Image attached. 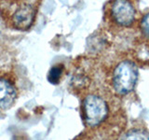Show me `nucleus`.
I'll return each instance as SVG.
<instances>
[{
    "instance_id": "f257e3e1",
    "label": "nucleus",
    "mask_w": 149,
    "mask_h": 140,
    "mask_svg": "<svg viewBox=\"0 0 149 140\" xmlns=\"http://www.w3.org/2000/svg\"><path fill=\"white\" fill-rule=\"evenodd\" d=\"M1 6L3 17L7 22L18 30H27L32 26L36 15V4L32 2H4ZM7 23V24H8Z\"/></svg>"
},
{
    "instance_id": "f03ea898",
    "label": "nucleus",
    "mask_w": 149,
    "mask_h": 140,
    "mask_svg": "<svg viewBox=\"0 0 149 140\" xmlns=\"http://www.w3.org/2000/svg\"><path fill=\"white\" fill-rule=\"evenodd\" d=\"M138 68L133 62L125 60L116 66L113 74V87L121 95L132 92L138 80Z\"/></svg>"
},
{
    "instance_id": "7ed1b4c3",
    "label": "nucleus",
    "mask_w": 149,
    "mask_h": 140,
    "mask_svg": "<svg viewBox=\"0 0 149 140\" xmlns=\"http://www.w3.org/2000/svg\"><path fill=\"white\" fill-rule=\"evenodd\" d=\"M83 114L86 124L90 127H95L106 119L108 106L104 98L90 94L83 101Z\"/></svg>"
},
{
    "instance_id": "20e7f679",
    "label": "nucleus",
    "mask_w": 149,
    "mask_h": 140,
    "mask_svg": "<svg viewBox=\"0 0 149 140\" xmlns=\"http://www.w3.org/2000/svg\"><path fill=\"white\" fill-rule=\"evenodd\" d=\"M111 14L118 24L121 26H130L135 20L136 11L130 2L118 0L112 4Z\"/></svg>"
},
{
    "instance_id": "39448f33",
    "label": "nucleus",
    "mask_w": 149,
    "mask_h": 140,
    "mask_svg": "<svg viewBox=\"0 0 149 140\" xmlns=\"http://www.w3.org/2000/svg\"><path fill=\"white\" fill-rule=\"evenodd\" d=\"M17 91L8 78H0V108H9L15 102Z\"/></svg>"
},
{
    "instance_id": "423d86ee",
    "label": "nucleus",
    "mask_w": 149,
    "mask_h": 140,
    "mask_svg": "<svg viewBox=\"0 0 149 140\" xmlns=\"http://www.w3.org/2000/svg\"><path fill=\"white\" fill-rule=\"evenodd\" d=\"M122 140H149V132L143 129H132L126 133Z\"/></svg>"
},
{
    "instance_id": "0eeeda50",
    "label": "nucleus",
    "mask_w": 149,
    "mask_h": 140,
    "mask_svg": "<svg viewBox=\"0 0 149 140\" xmlns=\"http://www.w3.org/2000/svg\"><path fill=\"white\" fill-rule=\"evenodd\" d=\"M63 70V64H56L53 67H51L48 75V80L51 84H58L61 79V77H62Z\"/></svg>"
},
{
    "instance_id": "6e6552de",
    "label": "nucleus",
    "mask_w": 149,
    "mask_h": 140,
    "mask_svg": "<svg viewBox=\"0 0 149 140\" xmlns=\"http://www.w3.org/2000/svg\"><path fill=\"white\" fill-rule=\"evenodd\" d=\"M140 26H141V30L143 36L149 38V13L143 16L141 21V23H140Z\"/></svg>"
}]
</instances>
